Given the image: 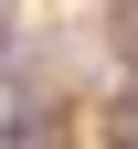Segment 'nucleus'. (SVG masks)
Instances as JSON below:
<instances>
[{"instance_id":"f257e3e1","label":"nucleus","mask_w":138,"mask_h":149,"mask_svg":"<svg viewBox=\"0 0 138 149\" xmlns=\"http://www.w3.org/2000/svg\"><path fill=\"white\" fill-rule=\"evenodd\" d=\"M0 149H74V107H53L43 85H21L0 107Z\"/></svg>"},{"instance_id":"f03ea898","label":"nucleus","mask_w":138,"mask_h":149,"mask_svg":"<svg viewBox=\"0 0 138 149\" xmlns=\"http://www.w3.org/2000/svg\"><path fill=\"white\" fill-rule=\"evenodd\" d=\"M96 139H106V149H138V74L117 85L106 107H96Z\"/></svg>"}]
</instances>
